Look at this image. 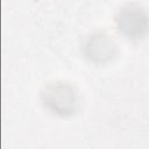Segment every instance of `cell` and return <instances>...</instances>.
Instances as JSON below:
<instances>
[{
	"mask_svg": "<svg viewBox=\"0 0 149 149\" xmlns=\"http://www.w3.org/2000/svg\"><path fill=\"white\" fill-rule=\"evenodd\" d=\"M115 26L126 38L141 40L149 33V14L143 7L128 3L116 13Z\"/></svg>",
	"mask_w": 149,
	"mask_h": 149,
	"instance_id": "cell-2",
	"label": "cell"
},
{
	"mask_svg": "<svg viewBox=\"0 0 149 149\" xmlns=\"http://www.w3.org/2000/svg\"><path fill=\"white\" fill-rule=\"evenodd\" d=\"M84 56L97 64L109 62L116 54V43L106 31L97 30L91 33L83 42Z\"/></svg>",
	"mask_w": 149,
	"mask_h": 149,
	"instance_id": "cell-3",
	"label": "cell"
},
{
	"mask_svg": "<svg viewBox=\"0 0 149 149\" xmlns=\"http://www.w3.org/2000/svg\"><path fill=\"white\" fill-rule=\"evenodd\" d=\"M43 105L54 114L69 116L79 107V94L77 88L64 80H54L44 85L41 91Z\"/></svg>",
	"mask_w": 149,
	"mask_h": 149,
	"instance_id": "cell-1",
	"label": "cell"
}]
</instances>
